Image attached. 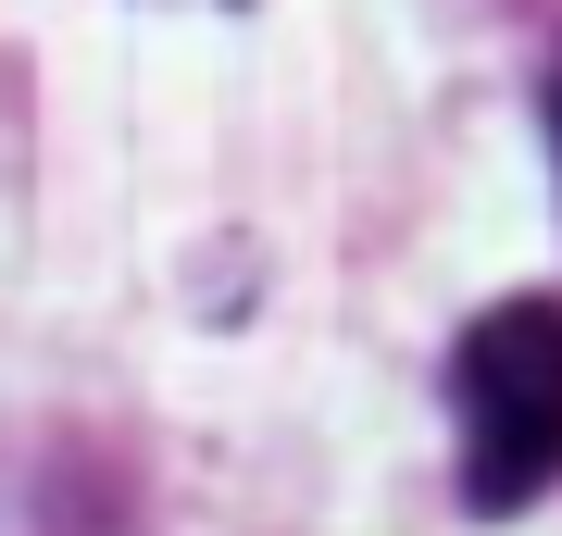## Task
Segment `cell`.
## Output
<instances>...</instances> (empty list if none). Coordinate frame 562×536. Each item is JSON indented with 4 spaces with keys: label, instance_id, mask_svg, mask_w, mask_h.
<instances>
[{
    "label": "cell",
    "instance_id": "cell-1",
    "mask_svg": "<svg viewBox=\"0 0 562 536\" xmlns=\"http://www.w3.org/2000/svg\"><path fill=\"white\" fill-rule=\"evenodd\" d=\"M450 424H462V499L525 512L562 487V299H501L450 350Z\"/></svg>",
    "mask_w": 562,
    "mask_h": 536
},
{
    "label": "cell",
    "instance_id": "cell-2",
    "mask_svg": "<svg viewBox=\"0 0 562 536\" xmlns=\"http://www.w3.org/2000/svg\"><path fill=\"white\" fill-rule=\"evenodd\" d=\"M550 162H562V76H550Z\"/></svg>",
    "mask_w": 562,
    "mask_h": 536
}]
</instances>
